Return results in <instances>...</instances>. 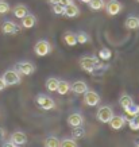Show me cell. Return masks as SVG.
Wrapping results in <instances>:
<instances>
[{"mask_svg": "<svg viewBox=\"0 0 139 147\" xmlns=\"http://www.w3.org/2000/svg\"><path fill=\"white\" fill-rule=\"evenodd\" d=\"M80 67L84 71H88V73H96L99 70H103L104 65L96 57L84 55V57L80 58Z\"/></svg>", "mask_w": 139, "mask_h": 147, "instance_id": "1", "label": "cell"}, {"mask_svg": "<svg viewBox=\"0 0 139 147\" xmlns=\"http://www.w3.org/2000/svg\"><path fill=\"white\" fill-rule=\"evenodd\" d=\"M35 102L38 104V107H39L40 109H43V111H50V109H54V108H55V101H54L50 96L43 94V93H39L36 96Z\"/></svg>", "mask_w": 139, "mask_h": 147, "instance_id": "2", "label": "cell"}, {"mask_svg": "<svg viewBox=\"0 0 139 147\" xmlns=\"http://www.w3.org/2000/svg\"><path fill=\"white\" fill-rule=\"evenodd\" d=\"M3 80H4V82H5L7 86H12V85L20 84L22 78H20V73H19L16 69H9V70L4 71Z\"/></svg>", "mask_w": 139, "mask_h": 147, "instance_id": "3", "label": "cell"}, {"mask_svg": "<svg viewBox=\"0 0 139 147\" xmlns=\"http://www.w3.org/2000/svg\"><path fill=\"white\" fill-rule=\"evenodd\" d=\"M50 51H51V45H50L49 40L46 39H40L38 40L34 46V53L38 55V57H46L49 55Z\"/></svg>", "mask_w": 139, "mask_h": 147, "instance_id": "4", "label": "cell"}, {"mask_svg": "<svg viewBox=\"0 0 139 147\" xmlns=\"http://www.w3.org/2000/svg\"><path fill=\"white\" fill-rule=\"evenodd\" d=\"M15 69H16L20 74H23V76H31L36 70L35 65H34L31 61H20V62H18L15 65Z\"/></svg>", "mask_w": 139, "mask_h": 147, "instance_id": "5", "label": "cell"}, {"mask_svg": "<svg viewBox=\"0 0 139 147\" xmlns=\"http://www.w3.org/2000/svg\"><path fill=\"white\" fill-rule=\"evenodd\" d=\"M113 116V111L111 107L108 105H103V107H99L97 112H96V117L100 123H108V121L112 119Z\"/></svg>", "mask_w": 139, "mask_h": 147, "instance_id": "6", "label": "cell"}, {"mask_svg": "<svg viewBox=\"0 0 139 147\" xmlns=\"http://www.w3.org/2000/svg\"><path fill=\"white\" fill-rule=\"evenodd\" d=\"M100 96L97 92H94V90H86L85 93H84V104H85L86 107H96V105H99L100 104Z\"/></svg>", "mask_w": 139, "mask_h": 147, "instance_id": "7", "label": "cell"}, {"mask_svg": "<svg viewBox=\"0 0 139 147\" xmlns=\"http://www.w3.org/2000/svg\"><path fill=\"white\" fill-rule=\"evenodd\" d=\"M104 7H105V11H107L109 16H116L117 13H120L121 9H123L121 3L117 1V0H108Z\"/></svg>", "mask_w": 139, "mask_h": 147, "instance_id": "8", "label": "cell"}, {"mask_svg": "<svg viewBox=\"0 0 139 147\" xmlns=\"http://www.w3.org/2000/svg\"><path fill=\"white\" fill-rule=\"evenodd\" d=\"M66 123L69 127H78V125H82L84 124V116L81 115L80 112H73L70 115L67 116L66 119Z\"/></svg>", "mask_w": 139, "mask_h": 147, "instance_id": "9", "label": "cell"}, {"mask_svg": "<svg viewBox=\"0 0 139 147\" xmlns=\"http://www.w3.org/2000/svg\"><path fill=\"white\" fill-rule=\"evenodd\" d=\"M1 31L3 34H8V35H13V34H18L20 31V28L16 23L11 22V20H5L3 24H1Z\"/></svg>", "mask_w": 139, "mask_h": 147, "instance_id": "10", "label": "cell"}, {"mask_svg": "<svg viewBox=\"0 0 139 147\" xmlns=\"http://www.w3.org/2000/svg\"><path fill=\"white\" fill-rule=\"evenodd\" d=\"M9 140L15 144V146H23V144H26L27 143V135L22 131H15L11 134L9 136Z\"/></svg>", "mask_w": 139, "mask_h": 147, "instance_id": "11", "label": "cell"}, {"mask_svg": "<svg viewBox=\"0 0 139 147\" xmlns=\"http://www.w3.org/2000/svg\"><path fill=\"white\" fill-rule=\"evenodd\" d=\"M70 90L76 94H84L86 90H88V85H86L85 81L77 80V81H74L73 84H70Z\"/></svg>", "mask_w": 139, "mask_h": 147, "instance_id": "12", "label": "cell"}, {"mask_svg": "<svg viewBox=\"0 0 139 147\" xmlns=\"http://www.w3.org/2000/svg\"><path fill=\"white\" fill-rule=\"evenodd\" d=\"M108 124L111 125V128L115 129V131H119V129H121L123 127H124V124H126V117L124 116H112V119L108 121Z\"/></svg>", "mask_w": 139, "mask_h": 147, "instance_id": "13", "label": "cell"}, {"mask_svg": "<svg viewBox=\"0 0 139 147\" xmlns=\"http://www.w3.org/2000/svg\"><path fill=\"white\" fill-rule=\"evenodd\" d=\"M63 15H65V16H67V18H77V16L80 15V8H78L74 3H70V4L65 5Z\"/></svg>", "mask_w": 139, "mask_h": 147, "instance_id": "14", "label": "cell"}, {"mask_svg": "<svg viewBox=\"0 0 139 147\" xmlns=\"http://www.w3.org/2000/svg\"><path fill=\"white\" fill-rule=\"evenodd\" d=\"M35 24H36V18H35V15H32V13L28 12L26 16L22 18V26L24 28H32Z\"/></svg>", "mask_w": 139, "mask_h": 147, "instance_id": "15", "label": "cell"}, {"mask_svg": "<svg viewBox=\"0 0 139 147\" xmlns=\"http://www.w3.org/2000/svg\"><path fill=\"white\" fill-rule=\"evenodd\" d=\"M12 13H13L15 18L22 19L23 16H26L27 13H28V8H27L24 4H16L12 9Z\"/></svg>", "mask_w": 139, "mask_h": 147, "instance_id": "16", "label": "cell"}, {"mask_svg": "<svg viewBox=\"0 0 139 147\" xmlns=\"http://www.w3.org/2000/svg\"><path fill=\"white\" fill-rule=\"evenodd\" d=\"M124 26H126L128 30H138L139 28V18H136V16H134V15H131V16H128V18L126 19Z\"/></svg>", "mask_w": 139, "mask_h": 147, "instance_id": "17", "label": "cell"}, {"mask_svg": "<svg viewBox=\"0 0 139 147\" xmlns=\"http://www.w3.org/2000/svg\"><path fill=\"white\" fill-rule=\"evenodd\" d=\"M58 82L59 80L58 78H55V77H49L47 80H46V89L49 90V92H57V88H58Z\"/></svg>", "mask_w": 139, "mask_h": 147, "instance_id": "18", "label": "cell"}, {"mask_svg": "<svg viewBox=\"0 0 139 147\" xmlns=\"http://www.w3.org/2000/svg\"><path fill=\"white\" fill-rule=\"evenodd\" d=\"M105 5V1L104 0H90L88 3V7H89L90 11H101Z\"/></svg>", "mask_w": 139, "mask_h": 147, "instance_id": "19", "label": "cell"}, {"mask_svg": "<svg viewBox=\"0 0 139 147\" xmlns=\"http://www.w3.org/2000/svg\"><path fill=\"white\" fill-rule=\"evenodd\" d=\"M119 104H120V107L123 109H126L127 107H130V105L134 104V100H132V97L130 94H121L120 98H119Z\"/></svg>", "mask_w": 139, "mask_h": 147, "instance_id": "20", "label": "cell"}, {"mask_svg": "<svg viewBox=\"0 0 139 147\" xmlns=\"http://www.w3.org/2000/svg\"><path fill=\"white\" fill-rule=\"evenodd\" d=\"M43 146L45 147H59L61 146V140L57 136H47L43 140Z\"/></svg>", "mask_w": 139, "mask_h": 147, "instance_id": "21", "label": "cell"}, {"mask_svg": "<svg viewBox=\"0 0 139 147\" xmlns=\"http://www.w3.org/2000/svg\"><path fill=\"white\" fill-rule=\"evenodd\" d=\"M57 92H58L59 94H66L70 92V82H67V81L65 80H61L58 82V88H57Z\"/></svg>", "mask_w": 139, "mask_h": 147, "instance_id": "22", "label": "cell"}, {"mask_svg": "<svg viewBox=\"0 0 139 147\" xmlns=\"http://www.w3.org/2000/svg\"><path fill=\"white\" fill-rule=\"evenodd\" d=\"M63 40L66 42L67 46H76L77 45V38H76V34L72 31H67L63 34Z\"/></svg>", "mask_w": 139, "mask_h": 147, "instance_id": "23", "label": "cell"}, {"mask_svg": "<svg viewBox=\"0 0 139 147\" xmlns=\"http://www.w3.org/2000/svg\"><path fill=\"white\" fill-rule=\"evenodd\" d=\"M76 38H77V43H80V45H85L90 40V36L84 31H80L76 34Z\"/></svg>", "mask_w": 139, "mask_h": 147, "instance_id": "24", "label": "cell"}, {"mask_svg": "<svg viewBox=\"0 0 139 147\" xmlns=\"http://www.w3.org/2000/svg\"><path fill=\"white\" fill-rule=\"evenodd\" d=\"M128 127H130L132 131H138L139 129V113L131 116V119L128 120Z\"/></svg>", "mask_w": 139, "mask_h": 147, "instance_id": "25", "label": "cell"}, {"mask_svg": "<svg viewBox=\"0 0 139 147\" xmlns=\"http://www.w3.org/2000/svg\"><path fill=\"white\" fill-rule=\"evenodd\" d=\"M85 135V129L82 128V125H78V127H73L72 131V136L74 139H81Z\"/></svg>", "mask_w": 139, "mask_h": 147, "instance_id": "26", "label": "cell"}, {"mask_svg": "<svg viewBox=\"0 0 139 147\" xmlns=\"http://www.w3.org/2000/svg\"><path fill=\"white\" fill-rule=\"evenodd\" d=\"M77 146V142L74 140V138H63L61 140V146L59 147H76Z\"/></svg>", "mask_w": 139, "mask_h": 147, "instance_id": "27", "label": "cell"}, {"mask_svg": "<svg viewBox=\"0 0 139 147\" xmlns=\"http://www.w3.org/2000/svg\"><path fill=\"white\" fill-rule=\"evenodd\" d=\"M126 113L128 116H134V115H136V113H139V105H136V104H132V105H130V107H127L126 109Z\"/></svg>", "mask_w": 139, "mask_h": 147, "instance_id": "28", "label": "cell"}, {"mask_svg": "<svg viewBox=\"0 0 139 147\" xmlns=\"http://www.w3.org/2000/svg\"><path fill=\"white\" fill-rule=\"evenodd\" d=\"M51 11H53L55 15H63V11H65V7L58 3H55V4H51Z\"/></svg>", "mask_w": 139, "mask_h": 147, "instance_id": "29", "label": "cell"}, {"mask_svg": "<svg viewBox=\"0 0 139 147\" xmlns=\"http://www.w3.org/2000/svg\"><path fill=\"white\" fill-rule=\"evenodd\" d=\"M9 9H11V7H9L8 3L5 0H0V15H4V13L9 12Z\"/></svg>", "mask_w": 139, "mask_h": 147, "instance_id": "30", "label": "cell"}, {"mask_svg": "<svg viewBox=\"0 0 139 147\" xmlns=\"http://www.w3.org/2000/svg\"><path fill=\"white\" fill-rule=\"evenodd\" d=\"M99 57L103 58V59H109V58L112 57V53H111V50H109V49H105V47H104V49L100 50Z\"/></svg>", "mask_w": 139, "mask_h": 147, "instance_id": "31", "label": "cell"}, {"mask_svg": "<svg viewBox=\"0 0 139 147\" xmlns=\"http://www.w3.org/2000/svg\"><path fill=\"white\" fill-rule=\"evenodd\" d=\"M70 3H74L73 0H58V4H61V5H67V4H70Z\"/></svg>", "mask_w": 139, "mask_h": 147, "instance_id": "32", "label": "cell"}, {"mask_svg": "<svg viewBox=\"0 0 139 147\" xmlns=\"http://www.w3.org/2000/svg\"><path fill=\"white\" fill-rule=\"evenodd\" d=\"M5 86H7V85H5L4 80H3V77H0V92H1L3 89H5Z\"/></svg>", "mask_w": 139, "mask_h": 147, "instance_id": "33", "label": "cell"}, {"mask_svg": "<svg viewBox=\"0 0 139 147\" xmlns=\"http://www.w3.org/2000/svg\"><path fill=\"white\" fill-rule=\"evenodd\" d=\"M3 146H5V147H15V144H13L11 140H8V142H4V143H3Z\"/></svg>", "mask_w": 139, "mask_h": 147, "instance_id": "34", "label": "cell"}, {"mask_svg": "<svg viewBox=\"0 0 139 147\" xmlns=\"http://www.w3.org/2000/svg\"><path fill=\"white\" fill-rule=\"evenodd\" d=\"M5 136V131L3 128H0V139H3Z\"/></svg>", "mask_w": 139, "mask_h": 147, "instance_id": "35", "label": "cell"}, {"mask_svg": "<svg viewBox=\"0 0 139 147\" xmlns=\"http://www.w3.org/2000/svg\"><path fill=\"white\" fill-rule=\"evenodd\" d=\"M50 4H55V3H58V0H49Z\"/></svg>", "mask_w": 139, "mask_h": 147, "instance_id": "36", "label": "cell"}, {"mask_svg": "<svg viewBox=\"0 0 139 147\" xmlns=\"http://www.w3.org/2000/svg\"><path fill=\"white\" fill-rule=\"evenodd\" d=\"M134 144H135V146H138V147H139V136L136 138V140L134 142Z\"/></svg>", "mask_w": 139, "mask_h": 147, "instance_id": "37", "label": "cell"}, {"mask_svg": "<svg viewBox=\"0 0 139 147\" xmlns=\"http://www.w3.org/2000/svg\"><path fill=\"white\" fill-rule=\"evenodd\" d=\"M80 1H81V3H84V4H88L90 0H80Z\"/></svg>", "mask_w": 139, "mask_h": 147, "instance_id": "38", "label": "cell"}, {"mask_svg": "<svg viewBox=\"0 0 139 147\" xmlns=\"http://www.w3.org/2000/svg\"><path fill=\"white\" fill-rule=\"evenodd\" d=\"M136 1H139V0H136Z\"/></svg>", "mask_w": 139, "mask_h": 147, "instance_id": "39", "label": "cell"}]
</instances>
